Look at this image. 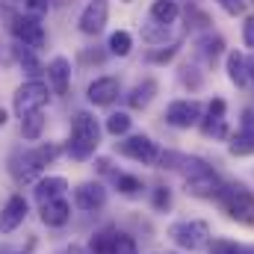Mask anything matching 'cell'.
I'll use <instances>...</instances> for the list:
<instances>
[{
  "label": "cell",
  "mask_w": 254,
  "mask_h": 254,
  "mask_svg": "<svg viewBox=\"0 0 254 254\" xmlns=\"http://www.w3.org/2000/svg\"><path fill=\"white\" fill-rule=\"evenodd\" d=\"M101 145V127L95 122V116L89 113H77L74 127H71V139H68V157L71 160H89Z\"/></svg>",
  "instance_id": "1"
},
{
  "label": "cell",
  "mask_w": 254,
  "mask_h": 254,
  "mask_svg": "<svg viewBox=\"0 0 254 254\" xmlns=\"http://www.w3.org/2000/svg\"><path fill=\"white\" fill-rule=\"evenodd\" d=\"M187 166V192L195 198H219V192L225 190L222 178L201 160H181Z\"/></svg>",
  "instance_id": "2"
},
{
  "label": "cell",
  "mask_w": 254,
  "mask_h": 254,
  "mask_svg": "<svg viewBox=\"0 0 254 254\" xmlns=\"http://www.w3.org/2000/svg\"><path fill=\"white\" fill-rule=\"evenodd\" d=\"M222 210L240 222V225H254V195L243 184H225V190L219 192Z\"/></svg>",
  "instance_id": "3"
},
{
  "label": "cell",
  "mask_w": 254,
  "mask_h": 254,
  "mask_svg": "<svg viewBox=\"0 0 254 254\" xmlns=\"http://www.w3.org/2000/svg\"><path fill=\"white\" fill-rule=\"evenodd\" d=\"M169 237L175 240V246L187 249V252H201L210 246V228L207 222H175L169 228Z\"/></svg>",
  "instance_id": "4"
},
{
  "label": "cell",
  "mask_w": 254,
  "mask_h": 254,
  "mask_svg": "<svg viewBox=\"0 0 254 254\" xmlns=\"http://www.w3.org/2000/svg\"><path fill=\"white\" fill-rule=\"evenodd\" d=\"M9 21H12L9 27L15 33V39L24 48H33V51L45 48L48 36H45V24L39 21V15H9Z\"/></svg>",
  "instance_id": "5"
},
{
  "label": "cell",
  "mask_w": 254,
  "mask_h": 254,
  "mask_svg": "<svg viewBox=\"0 0 254 254\" xmlns=\"http://www.w3.org/2000/svg\"><path fill=\"white\" fill-rule=\"evenodd\" d=\"M119 151L130 157V160H136V163H142V166H154V163H160V148H157V142L151 139V136H145V133H136V136H127L119 142Z\"/></svg>",
  "instance_id": "6"
},
{
  "label": "cell",
  "mask_w": 254,
  "mask_h": 254,
  "mask_svg": "<svg viewBox=\"0 0 254 254\" xmlns=\"http://www.w3.org/2000/svg\"><path fill=\"white\" fill-rule=\"evenodd\" d=\"M48 104V86L42 80H27L24 86H18L15 92V113L18 119H24L27 113H36Z\"/></svg>",
  "instance_id": "7"
},
{
  "label": "cell",
  "mask_w": 254,
  "mask_h": 254,
  "mask_svg": "<svg viewBox=\"0 0 254 254\" xmlns=\"http://www.w3.org/2000/svg\"><path fill=\"white\" fill-rule=\"evenodd\" d=\"M166 122L172 127L190 130L201 122V104L198 101H172L169 110H166Z\"/></svg>",
  "instance_id": "8"
},
{
  "label": "cell",
  "mask_w": 254,
  "mask_h": 254,
  "mask_svg": "<svg viewBox=\"0 0 254 254\" xmlns=\"http://www.w3.org/2000/svg\"><path fill=\"white\" fill-rule=\"evenodd\" d=\"M107 18H110V3L107 0H89L86 9L80 12V30L86 36H98L107 27Z\"/></svg>",
  "instance_id": "9"
},
{
  "label": "cell",
  "mask_w": 254,
  "mask_h": 254,
  "mask_svg": "<svg viewBox=\"0 0 254 254\" xmlns=\"http://www.w3.org/2000/svg\"><path fill=\"white\" fill-rule=\"evenodd\" d=\"M27 198L24 195H12L6 204H3V210H0V234H12V231H18L21 225H24V219H27Z\"/></svg>",
  "instance_id": "10"
},
{
  "label": "cell",
  "mask_w": 254,
  "mask_h": 254,
  "mask_svg": "<svg viewBox=\"0 0 254 254\" xmlns=\"http://www.w3.org/2000/svg\"><path fill=\"white\" fill-rule=\"evenodd\" d=\"M74 204H77L80 210H86V213L101 210V207L107 204V190H104V184H98V181L80 184V187L74 190Z\"/></svg>",
  "instance_id": "11"
},
{
  "label": "cell",
  "mask_w": 254,
  "mask_h": 254,
  "mask_svg": "<svg viewBox=\"0 0 254 254\" xmlns=\"http://www.w3.org/2000/svg\"><path fill=\"white\" fill-rule=\"evenodd\" d=\"M119 92H122V83H119L116 77H98V80L89 83L86 98H89V104H95V107H110V104L119 98Z\"/></svg>",
  "instance_id": "12"
},
{
  "label": "cell",
  "mask_w": 254,
  "mask_h": 254,
  "mask_svg": "<svg viewBox=\"0 0 254 254\" xmlns=\"http://www.w3.org/2000/svg\"><path fill=\"white\" fill-rule=\"evenodd\" d=\"M42 169H45V166L33 157V151H24V154H15V157H12V175H15L18 184L36 181V178L42 175Z\"/></svg>",
  "instance_id": "13"
},
{
  "label": "cell",
  "mask_w": 254,
  "mask_h": 254,
  "mask_svg": "<svg viewBox=\"0 0 254 254\" xmlns=\"http://www.w3.org/2000/svg\"><path fill=\"white\" fill-rule=\"evenodd\" d=\"M201 130L207 136H216V139H228V125H225V101L222 98H213L210 101V113L204 119Z\"/></svg>",
  "instance_id": "14"
},
{
  "label": "cell",
  "mask_w": 254,
  "mask_h": 254,
  "mask_svg": "<svg viewBox=\"0 0 254 254\" xmlns=\"http://www.w3.org/2000/svg\"><path fill=\"white\" fill-rule=\"evenodd\" d=\"M48 80H51V89L54 95H68L71 89V65L65 57H54L48 65Z\"/></svg>",
  "instance_id": "15"
},
{
  "label": "cell",
  "mask_w": 254,
  "mask_h": 254,
  "mask_svg": "<svg viewBox=\"0 0 254 254\" xmlns=\"http://www.w3.org/2000/svg\"><path fill=\"white\" fill-rule=\"evenodd\" d=\"M68 219H71V204L65 198H54V201L42 204V222L48 228H63V225H68Z\"/></svg>",
  "instance_id": "16"
},
{
  "label": "cell",
  "mask_w": 254,
  "mask_h": 254,
  "mask_svg": "<svg viewBox=\"0 0 254 254\" xmlns=\"http://www.w3.org/2000/svg\"><path fill=\"white\" fill-rule=\"evenodd\" d=\"M154 95H157V80H154V77H145L142 83H136V86L130 89L127 104H130L133 110H145V107L154 101Z\"/></svg>",
  "instance_id": "17"
},
{
  "label": "cell",
  "mask_w": 254,
  "mask_h": 254,
  "mask_svg": "<svg viewBox=\"0 0 254 254\" xmlns=\"http://www.w3.org/2000/svg\"><path fill=\"white\" fill-rule=\"evenodd\" d=\"M65 190H68V181L60 178V175H51V178H42V181L36 184V198H39V204H45V201L63 198Z\"/></svg>",
  "instance_id": "18"
},
{
  "label": "cell",
  "mask_w": 254,
  "mask_h": 254,
  "mask_svg": "<svg viewBox=\"0 0 254 254\" xmlns=\"http://www.w3.org/2000/svg\"><path fill=\"white\" fill-rule=\"evenodd\" d=\"M228 77H231V83L234 86H246L249 83V60H246V54H240V51H231L228 54Z\"/></svg>",
  "instance_id": "19"
},
{
  "label": "cell",
  "mask_w": 254,
  "mask_h": 254,
  "mask_svg": "<svg viewBox=\"0 0 254 254\" xmlns=\"http://www.w3.org/2000/svg\"><path fill=\"white\" fill-rule=\"evenodd\" d=\"M178 15H181L178 0H154L151 3V21H157V24H175Z\"/></svg>",
  "instance_id": "20"
},
{
  "label": "cell",
  "mask_w": 254,
  "mask_h": 254,
  "mask_svg": "<svg viewBox=\"0 0 254 254\" xmlns=\"http://www.w3.org/2000/svg\"><path fill=\"white\" fill-rule=\"evenodd\" d=\"M42 130H45V113H42V110L27 113V116L21 119V133H24V139L36 142V139L42 136Z\"/></svg>",
  "instance_id": "21"
},
{
  "label": "cell",
  "mask_w": 254,
  "mask_h": 254,
  "mask_svg": "<svg viewBox=\"0 0 254 254\" xmlns=\"http://www.w3.org/2000/svg\"><path fill=\"white\" fill-rule=\"evenodd\" d=\"M222 48H225L222 36H204V39L198 42V54L204 57V63H216V60L222 57Z\"/></svg>",
  "instance_id": "22"
},
{
  "label": "cell",
  "mask_w": 254,
  "mask_h": 254,
  "mask_svg": "<svg viewBox=\"0 0 254 254\" xmlns=\"http://www.w3.org/2000/svg\"><path fill=\"white\" fill-rule=\"evenodd\" d=\"M231 157H252L254 154V133H237L228 145Z\"/></svg>",
  "instance_id": "23"
},
{
  "label": "cell",
  "mask_w": 254,
  "mask_h": 254,
  "mask_svg": "<svg viewBox=\"0 0 254 254\" xmlns=\"http://www.w3.org/2000/svg\"><path fill=\"white\" fill-rule=\"evenodd\" d=\"M130 48H133V36H130L127 30H116V33L110 36V54H116V57H127Z\"/></svg>",
  "instance_id": "24"
},
{
  "label": "cell",
  "mask_w": 254,
  "mask_h": 254,
  "mask_svg": "<svg viewBox=\"0 0 254 254\" xmlns=\"http://www.w3.org/2000/svg\"><path fill=\"white\" fill-rule=\"evenodd\" d=\"M18 63H21V68H24L33 80L42 74V65H39V60L33 57V48H24V45H21V48H18Z\"/></svg>",
  "instance_id": "25"
},
{
  "label": "cell",
  "mask_w": 254,
  "mask_h": 254,
  "mask_svg": "<svg viewBox=\"0 0 254 254\" xmlns=\"http://www.w3.org/2000/svg\"><path fill=\"white\" fill-rule=\"evenodd\" d=\"M113 240H116V231H101V234H95V240H92V246H89V252L92 254H113Z\"/></svg>",
  "instance_id": "26"
},
{
  "label": "cell",
  "mask_w": 254,
  "mask_h": 254,
  "mask_svg": "<svg viewBox=\"0 0 254 254\" xmlns=\"http://www.w3.org/2000/svg\"><path fill=\"white\" fill-rule=\"evenodd\" d=\"M130 116L127 113H113L110 119H107V133H113V136H125L127 130H130Z\"/></svg>",
  "instance_id": "27"
},
{
  "label": "cell",
  "mask_w": 254,
  "mask_h": 254,
  "mask_svg": "<svg viewBox=\"0 0 254 254\" xmlns=\"http://www.w3.org/2000/svg\"><path fill=\"white\" fill-rule=\"evenodd\" d=\"M60 151H63L60 145L48 142V145H39V148H33V157H36V160H39L42 166H51V163H54V160L60 157Z\"/></svg>",
  "instance_id": "28"
},
{
  "label": "cell",
  "mask_w": 254,
  "mask_h": 254,
  "mask_svg": "<svg viewBox=\"0 0 254 254\" xmlns=\"http://www.w3.org/2000/svg\"><path fill=\"white\" fill-rule=\"evenodd\" d=\"M116 187H119V192H125V195H136V192H142V181L133 178V175L119 172V175H116Z\"/></svg>",
  "instance_id": "29"
},
{
  "label": "cell",
  "mask_w": 254,
  "mask_h": 254,
  "mask_svg": "<svg viewBox=\"0 0 254 254\" xmlns=\"http://www.w3.org/2000/svg\"><path fill=\"white\" fill-rule=\"evenodd\" d=\"M113 254H139V249H136V243H133L127 234H116V240H113Z\"/></svg>",
  "instance_id": "30"
},
{
  "label": "cell",
  "mask_w": 254,
  "mask_h": 254,
  "mask_svg": "<svg viewBox=\"0 0 254 254\" xmlns=\"http://www.w3.org/2000/svg\"><path fill=\"white\" fill-rule=\"evenodd\" d=\"M210 254H237V243L231 240H210Z\"/></svg>",
  "instance_id": "31"
},
{
  "label": "cell",
  "mask_w": 254,
  "mask_h": 254,
  "mask_svg": "<svg viewBox=\"0 0 254 254\" xmlns=\"http://www.w3.org/2000/svg\"><path fill=\"white\" fill-rule=\"evenodd\" d=\"M154 207L157 210H169L172 207V192L166 190V187H157L154 190Z\"/></svg>",
  "instance_id": "32"
},
{
  "label": "cell",
  "mask_w": 254,
  "mask_h": 254,
  "mask_svg": "<svg viewBox=\"0 0 254 254\" xmlns=\"http://www.w3.org/2000/svg\"><path fill=\"white\" fill-rule=\"evenodd\" d=\"M228 15H243L246 12V0H216Z\"/></svg>",
  "instance_id": "33"
},
{
  "label": "cell",
  "mask_w": 254,
  "mask_h": 254,
  "mask_svg": "<svg viewBox=\"0 0 254 254\" xmlns=\"http://www.w3.org/2000/svg\"><path fill=\"white\" fill-rule=\"evenodd\" d=\"M166 30H169V24H157V30H154V27H145L142 36H145L148 42H160V39H166Z\"/></svg>",
  "instance_id": "34"
},
{
  "label": "cell",
  "mask_w": 254,
  "mask_h": 254,
  "mask_svg": "<svg viewBox=\"0 0 254 254\" xmlns=\"http://www.w3.org/2000/svg\"><path fill=\"white\" fill-rule=\"evenodd\" d=\"M240 133H254V110H246L240 119Z\"/></svg>",
  "instance_id": "35"
},
{
  "label": "cell",
  "mask_w": 254,
  "mask_h": 254,
  "mask_svg": "<svg viewBox=\"0 0 254 254\" xmlns=\"http://www.w3.org/2000/svg\"><path fill=\"white\" fill-rule=\"evenodd\" d=\"M243 42L254 48V18H246V27H243Z\"/></svg>",
  "instance_id": "36"
},
{
  "label": "cell",
  "mask_w": 254,
  "mask_h": 254,
  "mask_svg": "<svg viewBox=\"0 0 254 254\" xmlns=\"http://www.w3.org/2000/svg\"><path fill=\"white\" fill-rule=\"evenodd\" d=\"M27 9H30L33 15H39V12H48V0H27Z\"/></svg>",
  "instance_id": "37"
},
{
  "label": "cell",
  "mask_w": 254,
  "mask_h": 254,
  "mask_svg": "<svg viewBox=\"0 0 254 254\" xmlns=\"http://www.w3.org/2000/svg\"><path fill=\"white\" fill-rule=\"evenodd\" d=\"M68 254H92V252H89V249H83V246H71Z\"/></svg>",
  "instance_id": "38"
},
{
  "label": "cell",
  "mask_w": 254,
  "mask_h": 254,
  "mask_svg": "<svg viewBox=\"0 0 254 254\" xmlns=\"http://www.w3.org/2000/svg\"><path fill=\"white\" fill-rule=\"evenodd\" d=\"M237 254H254V246H237Z\"/></svg>",
  "instance_id": "39"
},
{
  "label": "cell",
  "mask_w": 254,
  "mask_h": 254,
  "mask_svg": "<svg viewBox=\"0 0 254 254\" xmlns=\"http://www.w3.org/2000/svg\"><path fill=\"white\" fill-rule=\"evenodd\" d=\"M249 80H254V60H249Z\"/></svg>",
  "instance_id": "40"
},
{
  "label": "cell",
  "mask_w": 254,
  "mask_h": 254,
  "mask_svg": "<svg viewBox=\"0 0 254 254\" xmlns=\"http://www.w3.org/2000/svg\"><path fill=\"white\" fill-rule=\"evenodd\" d=\"M6 125V110H3V107H0V127Z\"/></svg>",
  "instance_id": "41"
},
{
  "label": "cell",
  "mask_w": 254,
  "mask_h": 254,
  "mask_svg": "<svg viewBox=\"0 0 254 254\" xmlns=\"http://www.w3.org/2000/svg\"><path fill=\"white\" fill-rule=\"evenodd\" d=\"M125 3H130V0H125Z\"/></svg>",
  "instance_id": "42"
}]
</instances>
